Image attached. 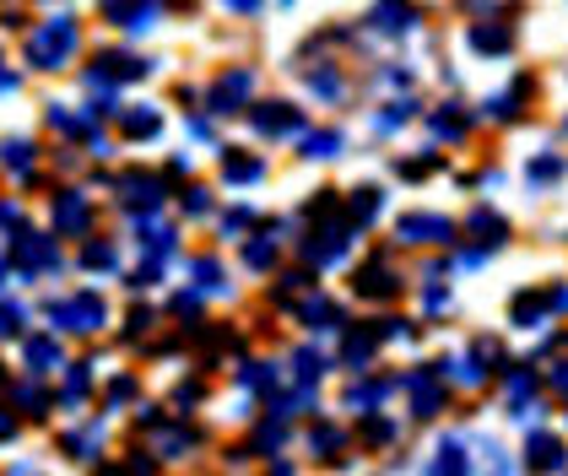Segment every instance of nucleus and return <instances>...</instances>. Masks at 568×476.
<instances>
[{
    "label": "nucleus",
    "mask_w": 568,
    "mask_h": 476,
    "mask_svg": "<svg viewBox=\"0 0 568 476\" xmlns=\"http://www.w3.org/2000/svg\"><path fill=\"white\" fill-rule=\"evenodd\" d=\"M71 49H77V22H71V17H54V22L28 33V60H33L39 71H60V65L71 60Z\"/></svg>",
    "instance_id": "f257e3e1"
},
{
    "label": "nucleus",
    "mask_w": 568,
    "mask_h": 476,
    "mask_svg": "<svg viewBox=\"0 0 568 476\" xmlns=\"http://www.w3.org/2000/svg\"><path fill=\"white\" fill-rule=\"evenodd\" d=\"M568 308V287H525L520 298L509 303V325H520V331H536L547 314H558Z\"/></svg>",
    "instance_id": "f03ea898"
},
{
    "label": "nucleus",
    "mask_w": 568,
    "mask_h": 476,
    "mask_svg": "<svg viewBox=\"0 0 568 476\" xmlns=\"http://www.w3.org/2000/svg\"><path fill=\"white\" fill-rule=\"evenodd\" d=\"M250 92H255V77L250 71H222L212 92H206V109L212 114H239L244 103H250Z\"/></svg>",
    "instance_id": "7ed1b4c3"
},
{
    "label": "nucleus",
    "mask_w": 568,
    "mask_h": 476,
    "mask_svg": "<svg viewBox=\"0 0 568 476\" xmlns=\"http://www.w3.org/2000/svg\"><path fill=\"white\" fill-rule=\"evenodd\" d=\"M395 233H400V244H449L455 239V222L438 212H412V216H400Z\"/></svg>",
    "instance_id": "20e7f679"
},
{
    "label": "nucleus",
    "mask_w": 568,
    "mask_h": 476,
    "mask_svg": "<svg viewBox=\"0 0 568 476\" xmlns=\"http://www.w3.org/2000/svg\"><path fill=\"white\" fill-rule=\"evenodd\" d=\"M54 320H65L60 331H98L103 325V298L98 293H77V298H65L54 308Z\"/></svg>",
    "instance_id": "39448f33"
},
{
    "label": "nucleus",
    "mask_w": 568,
    "mask_h": 476,
    "mask_svg": "<svg viewBox=\"0 0 568 476\" xmlns=\"http://www.w3.org/2000/svg\"><path fill=\"white\" fill-rule=\"evenodd\" d=\"M368 22H374V28H379V33H412V28H417V6H412V0H374V6H368Z\"/></svg>",
    "instance_id": "423d86ee"
},
{
    "label": "nucleus",
    "mask_w": 568,
    "mask_h": 476,
    "mask_svg": "<svg viewBox=\"0 0 568 476\" xmlns=\"http://www.w3.org/2000/svg\"><path fill=\"white\" fill-rule=\"evenodd\" d=\"M530 472H547V476H558L568 466V449H564V438H552V433H530Z\"/></svg>",
    "instance_id": "0eeeda50"
},
{
    "label": "nucleus",
    "mask_w": 568,
    "mask_h": 476,
    "mask_svg": "<svg viewBox=\"0 0 568 476\" xmlns=\"http://www.w3.org/2000/svg\"><path fill=\"white\" fill-rule=\"evenodd\" d=\"M423 476H471V460H466V444L460 438H444L434 449V460L423 466Z\"/></svg>",
    "instance_id": "6e6552de"
},
{
    "label": "nucleus",
    "mask_w": 568,
    "mask_h": 476,
    "mask_svg": "<svg viewBox=\"0 0 568 476\" xmlns=\"http://www.w3.org/2000/svg\"><path fill=\"white\" fill-rule=\"evenodd\" d=\"M250 125L261 130V135H293V130H304V120H298L287 103H261V109L250 114Z\"/></svg>",
    "instance_id": "1a4fd4ad"
},
{
    "label": "nucleus",
    "mask_w": 568,
    "mask_h": 476,
    "mask_svg": "<svg viewBox=\"0 0 568 476\" xmlns=\"http://www.w3.org/2000/svg\"><path fill=\"white\" fill-rule=\"evenodd\" d=\"M395 287H400V282H395V271L385 260H368V265L357 271V293H363V298H395Z\"/></svg>",
    "instance_id": "9d476101"
},
{
    "label": "nucleus",
    "mask_w": 568,
    "mask_h": 476,
    "mask_svg": "<svg viewBox=\"0 0 568 476\" xmlns=\"http://www.w3.org/2000/svg\"><path fill=\"white\" fill-rule=\"evenodd\" d=\"M466 233H471L477 244H504V239H509V222L498 212H487V206H477V212L466 216Z\"/></svg>",
    "instance_id": "9b49d317"
},
{
    "label": "nucleus",
    "mask_w": 568,
    "mask_h": 476,
    "mask_svg": "<svg viewBox=\"0 0 568 476\" xmlns=\"http://www.w3.org/2000/svg\"><path fill=\"white\" fill-rule=\"evenodd\" d=\"M525 98H530V77H515L509 92H493V98H487V114H493V120H515Z\"/></svg>",
    "instance_id": "f8f14e48"
},
{
    "label": "nucleus",
    "mask_w": 568,
    "mask_h": 476,
    "mask_svg": "<svg viewBox=\"0 0 568 476\" xmlns=\"http://www.w3.org/2000/svg\"><path fill=\"white\" fill-rule=\"evenodd\" d=\"M466 43H471L477 54H504V49L515 43V33H509L504 22H477V28L466 33Z\"/></svg>",
    "instance_id": "ddd939ff"
},
{
    "label": "nucleus",
    "mask_w": 568,
    "mask_h": 476,
    "mask_svg": "<svg viewBox=\"0 0 568 476\" xmlns=\"http://www.w3.org/2000/svg\"><path fill=\"white\" fill-rule=\"evenodd\" d=\"M412 406H417V417H438L444 412V385H438L434 374L412 379Z\"/></svg>",
    "instance_id": "4468645a"
},
{
    "label": "nucleus",
    "mask_w": 568,
    "mask_h": 476,
    "mask_svg": "<svg viewBox=\"0 0 568 476\" xmlns=\"http://www.w3.org/2000/svg\"><path fill=\"white\" fill-rule=\"evenodd\" d=\"M304 320L314 325V331H342V308H336V303H325V298H308Z\"/></svg>",
    "instance_id": "2eb2a0df"
},
{
    "label": "nucleus",
    "mask_w": 568,
    "mask_h": 476,
    "mask_svg": "<svg viewBox=\"0 0 568 476\" xmlns=\"http://www.w3.org/2000/svg\"><path fill=\"white\" fill-rule=\"evenodd\" d=\"M222 169H227V179H233V184H255V179H265L261 158H239V152H227V163H222Z\"/></svg>",
    "instance_id": "dca6fc26"
},
{
    "label": "nucleus",
    "mask_w": 568,
    "mask_h": 476,
    "mask_svg": "<svg viewBox=\"0 0 568 476\" xmlns=\"http://www.w3.org/2000/svg\"><path fill=\"white\" fill-rule=\"evenodd\" d=\"M379 212H385V195H379V190H357V201H352V227H368Z\"/></svg>",
    "instance_id": "f3484780"
},
{
    "label": "nucleus",
    "mask_w": 568,
    "mask_h": 476,
    "mask_svg": "<svg viewBox=\"0 0 568 476\" xmlns=\"http://www.w3.org/2000/svg\"><path fill=\"white\" fill-rule=\"evenodd\" d=\"M336 152H342V135H336V130H320V135L304 141V158H314V163H325V158H336Z\"/></svg>",
    "instance_id": "a211bd4d"
},
{
    "label": "nucleus",
    "mask_w": 568,
    "mask_h": 476,
    "mask_svg": "<svg viewBox=\"0 0 568 476\" xmlns=\"http://www.w3.org/2000/svg\"><path fill=\"white\" fill-rule=\"evenodd\" d=\"M530 389H536V374H530V368H515V374H509V401H515V417H525Z\"/></svg>",
    "instance_id": "6ab92c4d"
},
{
    "label": "nucleus",
    "mask_w": 568,
    "mask_h": 476,
    "mask_svg": "<svg viewBox=\"0 0 568 476\" xmlns=\"http://www.w3.org/2000/svg\"><path fill=\"white\" fill-rule=\"evenodd\" d=\"M125 135H135V141L158 135V109H135V114H125Z\"/></svg>",
    "instance_id": "aec40b11"
},
{
    "label": "nucleus",
    "mask_w": 568,
    "mask_h": 476,
    "mask_svg": "<svg viewBox=\"0 0 568 476\" xmlns=\"http://www.w3.org/2000/svg\"><path fill=\"white\" fill-rule=\"evenodd\" d=\"M564 173H568L564 158H536V163H530V184H552V179H564Z\"/></svg>",
    "instance_id": "412c9836"
},
{
    "label": "nucleus",
    "mask_w": 568,
    "mask_h": 476,
    "mask_svg": "<svg viewBox=\"0 0 568 476\" xmlns=\"http://www.w3.org/2000/svg\"><path fill=\"white\" fill-rule=\"evenodd\" d=\"M195 287H206V293H217V287H227V282H222V265L212 255L206 260H195Z\"/></svg>",
    "instance_id": "4be33fe9"
},
{
    "label": "nucleus",
    "mask_w": 568,
    "mask_h": 476,
    "mask_svg": "<svg viewBox=\"0 0 568 476\" xmlns=\"http://www.w3.org/2000/svg\"><path fill=\"white\" fill-rule=\"evenodd\" d=\"M60 227H88L92 222V212H88V201H60Z\"/></svg>",
    "instance_id": "5701e85b"
},
{
    "label": "nucleus",
    "mask_w": 568,
    "mask_h": 476,
    "mask_svg": "<svg viewBox=\"0 0 568 476\" xmlns=\"http://www.w3.org/2000/svg\"><path fill=\"white\" fill-rule=\"evenodd\" d=\"M271 255H276V244H271V239H261V244H250V250H244V265H250V271H265V265H271Z\"/></svg>",
    "instance_id": "b1692460"
},
{
    "label": "nucleus",
    "mask_w": 568,
    "mask_h": 476,
    "mask_svg": "<svg viewBox=\"0 0 568 476\" xmlns=\"http://www.w3.org/2000/svg\"><path fill=\"white\" fill-rule=\"evenodd\" d=\"M434 130L438 135H466V114H449V103H444V114H434Z\"/></svg>",
    "instance_id": "393cba45"
},
{
    "label": "nucleus",
    "mask_w": 568,
    "mask_h": 476,
    "mask_svg": "<svg viewBox=\"0 0 568 476\" xmlns=\"http://www.w3.org/2000/svg\"><path fill=\"white\" fill-rule=\"evenodd\" d=\"M22 260H28V265H49L54 255H49V244L39 239V244H22Z\"/></svg>",
    "instance_id": "a878e982"
},
{
    "label": "nucleus",
    "mask_w": 568,
    "mask_h": 476,
    "mask_svg": "<svg viewBox=\"0 0 568 476\" xmlns=\"http://www.w3.org/2000/svg\"><path fill=\"white\" fill-rule=\"evenodd\" d=\"M342 444V433H331V428H314V449H336Z\"/></svg>",
    "instance_id": "bb28decb"
},
{
    "label": "nucleus",
    "mask_w": 568,
    "mask_h": 476,
    "mask_svg": "<svg viewBox=\"0 0 568 476\" xmlns=\"http://www.w3.org/2000/svg\"><path fill=\"white\" fill-rule=\"evenodd\" d=\"M547 385L558 389V395H568V363H558V368H552V374H547Z\"/></svg>",
    "instance_id": "cd10ccee"
},
{
    "label": "nucleus",
    "mask_w": 568,
    "mask_h": 476,
    "mask_svg": "<svg viewBox=\"0 0 568 476\" xmlns=\"http://www.w3.org/2000/svg\"><path fill=\"white\" fill-rule=\"evenodd\" d=\"M227 11H261V0H222Z\"/></svg>",
    "instance_id": "c85d7f7f"
}]
</instances>
